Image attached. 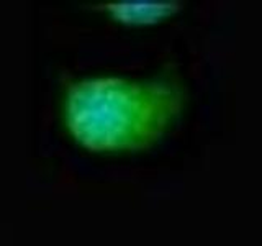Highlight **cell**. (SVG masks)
Returning <instances> with one entry per match:
<instances>
[{
    "label": "cell",
    "mask_w": 262,
    "mask_h": 246,
    "mask_svg": "<svg viewBox=\"0 0 262 246\" xmlns=\"http://www.w3.org/2000/svg\"><path fill=\"white\" fill-rule=\"evenodd\" d=\"M97 12H102L112 20L139 27V25H154L177 13L180 2H108L94 5Z\"/></svg>",
    "instance_id": "obj_2"
},
{
    "label": "cell",
    "mask_w": 262,
    "mask_h": 246,
    "mask_svg": "<svg viewBox=\"0 0 262 246\" xmlns=\"http://www.w3.org/2000/svg\"><path fill=\"white\" fill-rule=\"evenodd\" d=\"M185 100L184 87L170 80L84 77L66 87L62 120L71 138L89 151H141L164 136Z\"/></svg>",
    "instance_id": "obj_1"
}]
</instances>
